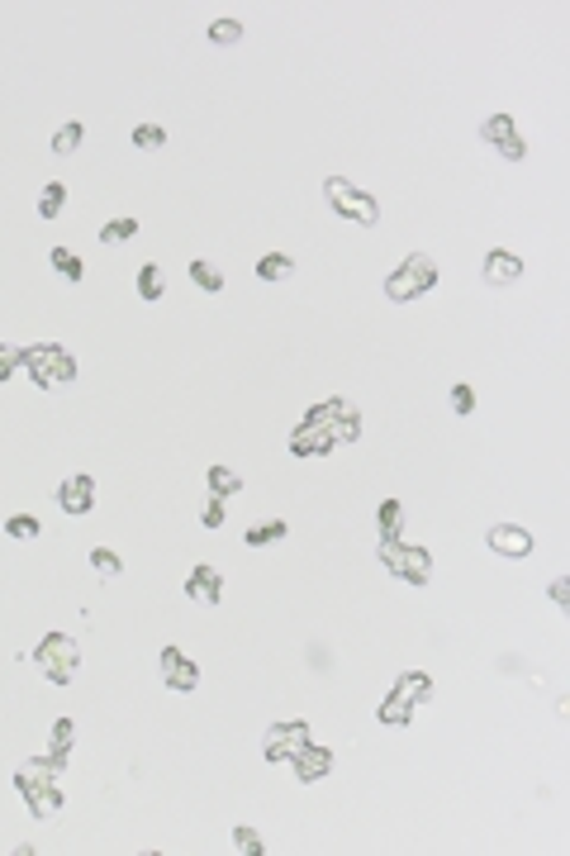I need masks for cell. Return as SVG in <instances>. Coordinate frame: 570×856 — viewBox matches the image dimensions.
I'll return each instance as SVG.
<instances>
[{"mask_svg": "<svg viewBox=\"0 0 570 856\" xmlns=\"http://www.w3.org/2000/svg\"><path fill=\"white\" fill-rule=\"evenodd\" d=\"M29 371V381L38 390H67L76 381V358L62 343H34L25 347V362H19Z\"/></svg>", "mask_w": 570, "mask_h": 856, "instance_id": "obj_1", "label": "cell"}, {"mask_svg": "<svg viewBox=\"0 0 570 856\" xmlns=\"http://www.w3.org/2000/svg\"><path fill=\"white\" fill-rule=\"evenodd\" d=\"M375 557H380V567H385L395 580H405V586L424 590L428 580H433V552L418 548V542H385V538H380L375 542Z\"/></svg>", "mask_w": 570, "mask_h": 856, "instance_id": "obj_2", "label": "cell"}, {"mask_svg": "<svg viewBox=\"0 0 570 856\" xmlns=\"http://www.w3.org/2000/svg\"><path fill=\"white\" fill-rule=\"evenodd\" d=\"M433 286H437V262H433L428 253H409V257L385 277V300L409 305V300H418V296H428Z\"/></svg>", "mask_w": 570, "mask_h": 856, "instance_id": "obj_3", "label": "cell"}, {"mask_svg": "<svg viewBox=\"0 0 570 856\" xmlns=\"http://www.w3.org/2000/svg\"><path fill=\"white\" fill-rule=\"evenodd\" d=\"M34 666H38V671H44L53 685H72L76 671H81V647H76V638H67V633H48V638H38V647H34Z\"/></svg>", "mask_w": 570, "mask_h": 856, "instance_id": "obj_4", "label": "cell"}, {"mask_svg": "<svg viewBox=\"0 0 570 856\" xmlns=\"http://www.w3.org/2000/svg\"><path fill=\"white\" fill-rule=\"evenodd\" d=\"M324 200L333 205V215H343V219L362 224V228H375V224H380V200L366 196L362 186H352L347 176H328V181H324Z\"/></svg>", "mask_w": 570, "mask_h": 856, "instance_id": "obj_5", "label": "cell"}, {"mask_svg": "<svg viewBox=\"0 0 570 856\" xmlns=\"http://www.w3.org/2000/svg\"><path fill=\"white\" fill-rule=\"evenodd\" d=\"M305 424H319L333 443H356V438H362V409L352 400H343V395H328V400H319L305 414Z\"/></svg>", "mask_w": 570, "mask_h": 856, "instance_id": "obj_6", "label": "cell"}, {"mask_svg": "<svg viewBox=\"0 0 570 856\" xmlns=\"http://www.w3.org/2000/svg\"><path fill=\"white\" fill-rule=\"evenodd\" d=\"M309 733H314V728H309L305 719L271 723V728H266V738H262V757H266V761H290L300 747H309V742H314Z\"/></svg>", "mask_w": 570, "mask_h": 856, "instance_id": "obj_7", "label": "cell"}, {"mask_svg": "<svg viewBox=\"0 0 570 856\" xmlns=\"http://www.w3.org/2000/svg\"><path fill=\"white\" fill-rule=\"evenodd\" d=\"M157 666H162V685H166L172 695H195V690H200V666L190 661L181 647H162Z\"/></svg>", "mask_w": 570, "mask_h": 856, "instance_id": "obj_8", "label": "cell"}, {"mask_svg": "<svg viewBox=\"0 0 570 856\" xmlns=\"http://www.w3.org/2000/svg\"><path fill=\"white\" fill-rule=\"evenodd\" d=\"M480 138L490 143V148H495L504 162H523V157H527V143H523L518 124H514L509 115H490V119L480 124Z\"/></svg>", "mask_w": 570, "mask_h": 856, "instance_id": "obj_9", "label": "cell"}, {"mask_svg": "<svg viewBox=\"0 0 570 856\" xmlns=\"http://www.w3.org/2000/svg\"><path fill=\"white\" fill-rule=\"evenodd\" d=\"M485 548H490L495 557H509V561H523V557H533V533L518 529V524H495L490 533H485Z\"/></svg>", "mask_w": 570, "mask_h": 856, "instance_id": "obj_10", "label": "cell"}, {"mask_svg": "<svg viewBox=\"0 0 570 856\" xmlns=\"http://www.w3.org/2000/svg\"><path fill=\"white\" fill-rule=\"evenodd\" d=\"M57 509L62 514H76V519L95 509V481H91L86 471H76V476H67V481L57 486Z\"/></svg>", "mask_w": 570, "mask_h": 856, "instance_id": "obj_11", "label": "cell"}, {"mask_svg": "<svg viewBox=\"0 0 570 856\" xmlns=\"http://www.w3.org/2000/svg\"><path fill=\"white\" fill-rule=\"evenodd\" d=\"M290 770H295V780H300V785H319L333 770V751L319 747V742H309V747H300L290 757Z\"/></svg>", "mask_w": 570, "mask_h": 856, "instance_id": "obj_12", "label": "cell"}, {"mask_svg": "<svg viewBox=\"0 0 570 856\" xmlns=\"http://www.w3.org/2000/svg\"><path fill=\"white\" fill-rule=\"evenodd\" d=\"M19 795H25V804H29L34 819H57L62 790H57L53 780H25V785H19Z\"/></svg>", "mask_w": 570, "mask_h": 856, "instance_id": "obj_13", "label": "cell"}, {"mask_svg": "<svg viewBox=\"0 0 570 856\" xmlns=\"http://www.w3.org/2000/svg\"><path fill=\"white\" fill-rule=\"evenodd\" d=\"M480 277H485V286H514V281L523 277V257L509 253V247H495V253L485 257Z\"/></svg>", "mask_w": 570, "mask_h": 856, "instance_id": "obj_14", "label": "cell"}, {"mask_svg": "<svg viewBox=\"0 0 570 856\" xmlns=\"http://www.w3.org/2000/svg\"><path fill=\"white\" fill-rule=\"evenodd\" d=\"M185 599H195V604H219L224 599V576L215 567H190L185 576Z\"/></svg>", "mask_w": 570, "mask_h": 856, "instance_id": "obj_15", "label": "cell"}, {"mask_svg": "<svg viewBox=\"0 0 570 856\" xmlns=\"http://www.w3.org/2000/svg\"><path fill=\"white\" fill-rule=\"evenodd\" d=\"M337 443L319 428V424H300V428H290V452L295 457H328Z\"/></svg>", "mask_w": 570, "mask_h": 856, "instance_id": "obj_16", "label": "cell"}, {"mask_svg": "<svg viewBox=\"0 0 570 856\" xmlns=\"http://www.w3.org/2000/svg\"><path fill=\"white\" fill-rule=\"evenodd\" d=\"M375 533L385 538V542H399V533H405V499H380Z\"/></svg>", "mask_w": 570, "mask_h": 856, "instance_id": "obj_17", "label": "cell"}, {"mask_svg": "<svg viewBox=\"0 0 570 856\" xmlns=\"http://www.w3.org/2000/svg\"><path fill=\"white\" fill-rule=\"evenodd\" d=\"M409 719H414V704L405 695H395V690L375 704V723L380 728H409Z\"/></svg>", "mask_w": 570, "mask_h": 856, "instance_id": "obj_18", "label": "cell"}, {"mask_svg": "<svg viewBox=\"0 0 570 856\" xmlns=\"http://www.w3.org/2000/svg\"><path fill=\"white\" fill-rule=\"evenodd\" d=\"M395 695H405L409 704H428L433 700V676L428 671H405L395 680Z\"/></svg>", "mask_w": 570, "mask_h": 856, "instance_id": "obj_19", "label": "cell"}, {"mask_svg": "<svg viewBox=\"0 0 570 856\" xmlns=\"http://www.w3.org/2000/svg\"><path fill=\"white\" fill-rule=\"evenodd\" d=\"M162 296H166V271H162L157 262H143V267H138V300L157 305Z\"/></svg>", "mask_w": 570, "mask_h": 856, "instance_id": "obj_20", "label": "cell"}, {"mask_svg": "<svg viewBox=\"0 0 570 856\" xmlns=\"http://www.w3.org/2000/svg\"><path fill=\"white\" fill-rule=\"evenodd\" d=\"M190 281H195L200 290H205V296H219V290L228 286V277H224V267L219 262H190Z\"/></svg>", "mask_w": 570, "mask_h": 856, "instance_id": "obj_21", "label": "cell"}, {"mask_svg": "<svg viewBox=\"0 0 570 856\" xmlns=\"http://www.w3.org/2000/svg\"><path fill=\"white\" fill-rule=\"evenodd\" d=\"M48 267L57 271L62 281H81V277H86V262H81L72 247H53V253H48Z\"/></svg>", "mask_w": 570, "mask_h": 856, "instance_id": "obj_22", "label": "cell"}, {"mask_svg": "<svg viewBox=\"0 0 570 856\" xmlns=\"http://www.w3.org/2000/svg\"><path fill=\"white\" fill-rule=\"evenodd\" d=\"M81 143H86V124L67 119V124H62V129L53 134V153H57V157H72V153L81 148Z\"/></svg>", "mask_w": 570, "mask_h": 856, "instance_id": "obj_23", "label": "cell"}, {"mask_svg": "<svg viewBox=\"0 0 570 856\" xmlns=\"http://www.w3.org/2000/svg\"><path fill=\"white\" fill-rule=\"evenodd\" d=\"M209 44H215V48H234V44H243V25H238V19H209Z\"/></svg>", "mask_w": 570, "mask_h": 856, "instance_id": "obj_24", "label": "cell"}, {"mask_svg": "<svg viewBox=\"0 0 570 856\" xmlns=\"http://www.w3.org/2000/svg\"><path fill=\"white\" fill-rule=\"evenodd\" d=\"M209 490H215V499H234L243 490V476L234 467H209Z\"/></svg>", "mask_w": 570, "mask_h": 856, "instance_id": "obj_25", "label": "cell"}, {"mask_svg": "<svg viewBox=\"0 0 570 856\" xmlns=\"http://www.w3.org/2000/svg\"><path fill=\"white\" fill-rule=\"evenodd\" d=\"M285 533H290V524L271 519V524H252V529L243 533V542H247V548H271V542H281Z\"/></svg>", "mask_w": 570, "mask_h": 856, "instance_id": "obj_26", "label": "cell"}, {"mask_svg": "<svg viewBox=\"0 0 570 856\" xmlns=\"http://www.w3.org/2000/svg\"><path fill=\"white\" fill-rule=\"evenodd\" d=\"M5 538H15V542H38V538H44V524H38L34 514H10V519H5Z\"/></svg>", "mask_w": 570, "mask_h": 856, "instance_id": "obj_27", "label": "cell"}, {"mask_svg": "<svg viewBox=\"0 0 570 856\" xmlns=\"http://www.w3.org/2000/svg\"><path fill=\"white\" fill-rule=\"evenodd\" d=\"M62 205H67V186H62V181H48L44 191H38V219H57Z\"/></svg>", "mask_w": 570, "mask_h": 856, "instance_id": "obj_28", "label": "cell"}, {"mask_svg": "<svg viewBox=\"0 0 570 856\" xmlns=\"http://www.w3.org/2000/svg\"><path fill=\"white\" fill-rule=\"evenodd\" d=\"M257 277H262V281H285V277H295V257H285V253L257 257Z\"/></svg>", "mask_w": 570, "mask_h": 856, "instance_id": "obj_29", "label": "cell"}, {"mask_svg": "<svg viewBox=\"0 0 570 856\" xmlns=\"http://www.w3.org/2000/svg\"><path fill=\"white\" fill-rule=\"evenodd\" d=\"M91 571H95L100 580H119V576H124V557L110 552V548H95V552H91Z\"/></svg>", "mask_w": 570, "mask_h": 856, "instance_id": "obj_30", "label": "cell"}, {"mask_svg": "<svg viewBox=\"0 0 570 856\" xmlns=\"http://www.w3.org/2000/svg\"><path fill=\"white\" fill-rule=\"evenodd\" d=\"M134 148H138V153L166 148V129H162V124H138V129H134Z\"/></svg>", "mask_w": 570, "mask_h": 856, "instance_id": "obj_31", "label": "cell"}, {"mask_svg": "<svg viewBox=\"0 0 570 856\" xmlns=\"http://www.w3.org/2000/svg\"><path fill=\"white\" fill-rule=\"evenodd\" d=\"M134 234H138V219L124 215V219H110V224L100 228V243H129Z\"/></svg>", "mask_w": 570, "mask_h": 856, "instance_id": "obj_32", "label": "cell"}, {"mask_svg": "<svg viewBox=\"0 0 570 856\" xmlns=\"http://www.w3.org/2000/svg\"><path fill=\"white\" fill-rule=\"evenodd\" d=\"M234 847H238L243 856H262V851H266V838H262L257 828L243 823V828H234Z\"/></svg>", "mask_w": 570, "mask_h": 856, "instance_id": "obj_33", "label": "cell"}, {"mask_svg": "<svg viewBox=\"0 0 570 856\" xmlns=\"http://www.w3.org/2000/svg\"><path fill=\"white\" fill-rule=\"evenodd\" d=\"M72 747H76V723H72V719H57V723H53V751L72 757Z\"/></svg>", "mask_w": 570, "mask_h": 856, "instance_id": "obj_34", "label": "cell"}, {"mask_svg": "<svg viewBox=\"0 0 570 856\" xmlns=\"http://www.w3.org/2000/svg\"><path fill=\"white\" fill-rule=\"evenodd\" d=\"M19 362H25V347H15V343H0V386H5L10 376L19 371Z\"/></svg>", "mask_w": 570, "mask_h": 856, "instance_id": "obj_35", "label": "cell"}, {"mask_svg": "<svg viewBox=\"0 0 570 856\" xmlns=\"http://www.w3.org/2000/svg\"><path fill=\"white\" fill-rule=\"evenodd\" d=\"M200 524H205V529H224V524H228V499H215V495H209V505L200 509Z\"/></svg>", "mask_w": 570, "mask_h": 856, "instance_id": "obj_36", "label": "cell"}, {"mask_svg": "<svg viewBox=\"0 0 570 856\" xmlns=\"http://www.w3.org/2000/svg\"><path fill=\"white\" fill-rule=\"evenodd\" d=\"M452 409H456V414H475V386L456 381V386H452Z\"/></svg>", "mask_w": 570, "mask_h": 856, "instance_id": "obj_37", "label": "cell"}, {"mask_svg": "<svg viewBox=\"0 0 570 856\" xmlns=\"http://www.w3.org/2000/svg\"><path fill=\"white\" fill-rule=\"evenodd\" d=\"M546 595H552V604H556L561 614H570V580L565 576H556L552 586H546Z\"/></svg>", "mask_w": 570, "mask_h": 856, "instance_id": "obj_38", "label": "cell"}]
</instances>
